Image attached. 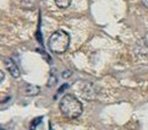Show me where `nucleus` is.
Here are the masks:
<instances>
[{"mask_svg": "<svg viewBox=\"0 0 148 130\" xmlns=\"http://www.w3.org/2000/svg\"><path fill=\"white\" fill-rule=\"evenodd\" d=\"M60 112L62 113V116L69 118V119H76L78 117H81V114L83 112V106L80 102V100L70 93H66L60 100L59 103Z\"/></svg>", "mask_w": 148, "mask_h": 130, "instance_id": "nucleus-1", "label": "nucleus"}, {"mask_svg": "<svg viewBox=\"0 0 148 130\" xmlns=\"http://www.w3.org/2000/svg\"><path fill=\"white\" fill-rule=\"evenodd\" d=\"M70 34L64 30H58L50 34L48 39V48L55 54H64L70 45Z\"/></svg>", "mask_w": 148, "mask_h": 130, "instance_id": "nucleus-2", "label": "nucleus"}, {"mask_svg": "<svg viewBox=\"0 0 148 130\" xmlns=\"http://www.w3.org/2000/svg\"><path fill=\"white\" fill-rule=\"evenodd\" d=\"M4 65L6 67V70L9 71V74L11 75L14 79H18L21 75V71L18 69V66L16 65V63L11 59V58H5L4 59Z\"/></svg>", "mask_w": 148, "mask_h": 130, "instance_id": "nucleus-3", "label": "nucleus"}, {"mask_svg": "<svg viewBox=\"0 0 148 130\" xmlns=\"http://www.w3.org/2000/svg\"><path fill=\"white\" fill-rule=\"evenodd\" d=\"M81 92L83 98H86V100H96L97 98L96 88H94V86L91 82H86V86L81 88Z\"/></svg>", "mask_w": 148, "mask_h": 130, "instance_id": "nucleus-4", "label": "nucleus"}, {"mask_svg": "<svg viewBox=\"0 0 148 130\" xmlns=\"http://www.w3.org/2000/svg\"><path fill=\"white\" fill-rule=\"evenodd\" d=\"M40 91V88L38 86H34V85H27L25 88V92H26V95H28V96H36V95H38Z\"/></svg>", "mask_w": 148, "mask_h": 130, "instance_id": "nucleus-5", "label": "nucleus"}, {"mask_svg": "<svg viewBox=\"0 0 148 130\" xmlns=\"http://www.w3.org/2000/svg\"><path fill=\"white\" fill-rule=\"evenodd\" d=\"M54 3L59 9H67L71 5L72 0H54Z\"/></svg>", "mask_w": 148, "mask_h": 130, "instance_id": "nucleus-6", "label": "nucleus"}, {"mask_svg": "<svg viewBox=\"0 0 148 130\" xmlns=\"http://www.w3.org/2000/svg\"><path fill=\"white\" fill-rule=\"evenodd\" d=\"M42 117H38V118H36V119H33L32 120V123H31V125H29V130H36V128H37V125L42 122Z\"/></svg>", "mask_w": 148, "mask_h": 130, "instance_id": "nucleus-7", "label": "nucleus"}, {"mask_svg": "<svg viewBox=\"0 0 148 130\" xmlns=\"http://www.w3.org/2000/svg\"><path fill=\"white\" fill-rule=\"evenodd\" d=\"M69 76H71V71H65L64 74H62V77H64V79H67Z\"/></svg>", "mask_w": 148, "mask_h": 130, "instance_id": "nucleus-8", "label": "nucleus"}, {"mask_svg": "<svg viewBox=\"0 0 148 130\" xmlns=\"http://www.w3.org/2000/svg\"><path fill=\"white\" fill-rule=\"evenodd\" d=\"M4 77H5V74H4V71H0V84L4 81Z\"/></svg>", "mask_w": 148, "mask_h": 130, "instance_id": "nucleus-9", "label": "nucleus"}, {"mask_svg": "<svg viewBox=\"0 0 148 130\" xmlns=\"http://www.w3.org/2000/svg\"><path fill=\"white\" fill-rule=\"evenodd\" d=\"M23 1H25V3H32V4H33V3H36V1H38V0H23Z\"/></svg>", "mask_w": 148, "mask_h": 130, "instance_id": "nucleus-10", "label": "nucleus"}, {"mask_svg": "<svg viewBox=\"0 0 148 130\" xmlns=\"http://www.w3.org/2000/svg\"><path fill=\"white\" fill-rule=\"evenodd\" d=\"M66 87H67V85H64V86H62V87H61V88H60V90H59V91H58V92H59V93H60V92H62V91H64V90H65V88H66Z\"/></svg>", "mask_w": 148, "mask_h": 130, "instance_id": "nucleus-11", "label": "nucleus"}, {"mask_svg": "<svg viewBox=\"0 0 148 130\" xmlns=\"http://www.w3.org/2000/svg\"><path fill=\"white\" fill-rule=\"evenodd\" d=\"M142 3H143V5L146 8H148V0H142Z\"/></svg>", "mask_w": 148, "mask_h": 130, "instance_id": "nucleus-12", "label": "nucleus"}]
</instances>
